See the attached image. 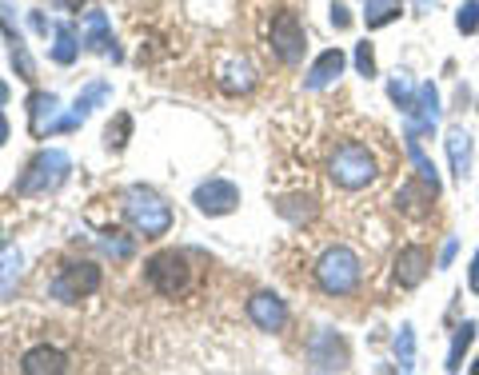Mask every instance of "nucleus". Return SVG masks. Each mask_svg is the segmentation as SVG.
<instances>
[{"label": "nucleus", "mask_w": 479, "mask_h": 375, "mask_svg": "<svg viewBox=\"0 0 479 375\" xmlns=\"http://www.w3.org/2000/svg\"><path fill=\"white\" fill-rule=\"evenodd\" d=\"M327 176H332L335 188L359 191V188H367V184L380 176V164H375L372 148L348 140V144H340V148L332 152V160H327Z\"/></svg>", "instance_id": "nucleus-2"}, {"label": "nucleus", "mask_w": 479, "mask_h": 375, "mask_svg": "<svg viewBox=\"0 0 479 375\" xmlns=\"http://www.w3.org/2000/svg\"><path fill=\"white\" fill-rule=\"evenodd\" d=\"M192 204H196L204 215H228V212H236V207H240V188L232 180L212 176V180L196 184V191H192Z\"/></svg>", "instance_id": "nucleus-9"}, {"label": "nucleus", "mask_w": 479, "mask_h": 375, "mask_svg": "<svg viewBox=\"0 0 479 375\" xmlns=\"http://www.w3.org/2000/svg\"><path fill=\"white\" fill-rule=\"evenodd\" d=\"M20 371H28V375H60V371H68V355L56 351V348H32L28 355L20 359Z\"/></svg>", "instance_id": "nucleus-17"}, {"label": "nucleus", "mask_w": 479, "mask_h": 375, "mask_svg": "<svg viewBox=\"0 0 479 375\" xmlns=\"http://www.w3.org/2000/svg\"><path fill=\"white\" fill-rule=\"evenodd\" d=\"M20 252H12V247H4V252H0V287H8L12 284L16 276H20Z\"/></svg>", "instance_id": "nucleus-28"}, {"label": "nucleus", "mask_w": 479, "mask_h": 375, "mask_svg": "<svg viewBox=\"0 0 479 375\" xmlns=\"http://www.w3.org/2000/svg\"><path fill=\"white\" fill-rule=\"evenodd\" d=\"M92 292H100V268H96L92 260L64 263L52 276V284H48V295L60 303H76L80 295H92Z\"/></svg>", "instance_id": "nucleus-5"}, {"label": "nucleus", "mask_w": 479, "mask_h": 375, "mask_svg": "<svg viewBox=\"0 0 479 375\" xmlns=\"http://www.w3.org/2000/svg\"><path fill=\"white\" fill-rule=\"evenodd\" d=\"M444 148H447V164H452V176L463 184V180H467V172H471V132H467L463 124L447 128Z\"/></svg>", "instance_id": "nucleus-13"}, {"label": "nucleus", "mask_w": 479, "mask_h": 375, "mask_svg": "<svg viewBox=\"0 0 479 375\" xmlns=\"http://www.w3.org/2000/svg\"><path fill=\"white\" fill-rule=\"evenodd\" d=\"M52 4L68 8V12H80V8H84V0H52Z\"/></svg>", "instance_id": "nucleus-36"}, {"label": "nucleus", "mask_w": 479, "mask_h": 375, "mask_svg": "<svg viewBox=\"0 0 479 375\" xmlns=\"http://www.w3.org/2000/svg\"><path fill=\"white\" fill-rule=\"evenodd\" d=\"M303 351H308V367H311V371H343V367L351 363L348 343H343V335L332 332V327H316Z\"/></svg>", "instance_id": "nucleus-7"}, {"label": "nucleus", "mask_w": 479, "mask_h": 375, "mask_svg": "<svg viewBox=\"0 0 479 375\" xmlns=\"http://www.w3.org/2000/svg\"><path fill=\"white\" fill-rule=\"evenodd\" d=\"M404 140H407V160H412V164H415V176H420V180L428 184V188H431V191H436V196H439V191H444V180H439L436 164H431V160H428V152H423L420 136H415V132H407Z\"/></svg>", "instance_id": "nucleus-18"}, {"label": "nucleus", "mask_w": 479, "mask_h": 375, "mask_svg": "<svg viewBox=\"0 0 479 375\" xmlns=\"http://www.w3.org/2000/svg\"><path fill=\"white\" fill-rule=\"evenodd\" d=\"M56 108H60V100H56L52 92H32L28 96V128L32 136H48L56 128Z\"/></svg>", "instance_id": "nucleus-16"}, {"label": "nucleus", "mask_w": 479, "mask_h": 375, "mask_svg": "<svg viewBox=\"0 0 479 375\" xmlns=\"http://www.w3.org/2000/svg\"><path fill=\"white\" fill-rule=\"evenodd\" d=\"M108 92H112V88L104 84V80H96V84H88L84 92L76 96V104H72V108L64 112L60 120H56V128H52V132H76V128L84 124L88 116H92V108H100V104L108 100Z\"/></svg>", "instance_id": "nucleus-11"}, {"label": "nucleus", "mask_w": 479, "mask_h": 375, "mask_svg": "<svg viewBox=\"0 0 479 375\" xmlns=\"http://www.w3.org/2000/svg\"><path fill=\"white\" fill-rule=\"evenodd\" d=\"M120 207H124V220L132 223L144 239H160L172 228V207H168V199L160 196V191H152L148 184L124 188V204Z\"/></svg>", "instance_id": "nucleus-1"}, {"label": "nucleus", "mask_w": 479, "mask_h": 375, "mask_svg": "<svg viewBox=\"0 0 479 375\" xmlns=\"http://www.w3.org/2000/svg\"><path fill=\"white\" fill-rule=\"evenodd\" d=\"M467 287L479 295V252L471 255V271H467Z\"/></svg>", "instance_id": "nucleus-34"}, {"label": "nucleus", "mask_w": 479, "mask_h": 375, "mask_svg": "<svg viewBox=\"0 0 479 375\" xmlns=\"http://www.w3.org/2000/svg\"><path fill=\"white\" fill-rule=\"evenodd\" d=\"M271 52L284 64H300L303 52H308V32H303L300 16L295 12H279L271 20Z\"/></svg>", "instance_id": "nucleus-8"}, {"label": "nucleus", "mask_w": 479, "mask_h": 375, "mask_svg": "<svg viewBox=\"0 0 479 375\" xmlns=\"http://www.w3.org/2000/svg\"><path fill=\"white\" fill-rule=\"evenodd\" d=\"M80 44H84L88 52H100V56L120 60V52L112 48V24L104 12H84V36H80Z\"/></svg>", "instance_id": "nucleus-14"}, {"label": "nucleus", "mask_w": 479, "mask_h": 375, "mask_svg": "<svg viewBox=\"0 0 479 375\" xmlns=\"http://www.w3.org/2000/svg\"><path fill=\"white\" fill-rule=\"evenodd\" d=\"M68 172H72L68 152H60V148L36 152V156H32V164L24 168V176L16 180V196H40V191L60 188V184L68 180Z\"/></svg>", "instance_id": "nucleus-4"}, {"label": "nucleus", "mask_w": 479, "mask_h": 375, "mask_svg": "<svg viewBox=\"0 0 479 375\" xmlns=\"http://www.w3.org/2000/svg\"><path fill=\"white\" fill-rule=\"evenodd\" d=\"M475 332H479V327H475V319H463V324L459 327H455V340H452V351H447V371H459V367H463V355H467V348H471V343H475Z\"/></svg>", "instance_id": "nucleus-21"}, {"label": "nucleus", "mask_w": 479, "mask_h": 375, "mask_svg": "<svg viewBox=\"0 0 479 375\" xmlns=\"http://www.w3.org/2000/svg\"><path fill=\"white\" fill-rule=\"evenodd\" d=\"M76 52H80L76 28H72V24H56L52 28V60L56 64H72L76 60Z\"/></svg>", "instance_id": "nucleus-22"}, {"label": "nucleus", "mask_w": 479, "mask_h": 375, "mask_svg": "<svg viewBox=\"0 0 479 375\" xmlns=\"http://www.w3.org/2000/svg\"><path fill=\"white\" fill-rule=\"evenodd\" d=\"M8 100V84H4V80H0V104H4Z\"/></svg>", "instance_id": "nucleus-38"}, {"label": "nucleus", "mask_w": 479, "mask_h": 375, "mask_svg": "<svg viewBox=\"0 0 479 375\" xmlns=\"http://www.w3.org/2000/svg\"><path fill=\"white\" fill-rule=\"evenodd\" d=\"M475 108H479V104H475Z\"/></svg>", "instance_id": "nucleus-39"}, {"label": "nucleus", "mask_w": 479, "mask_h": 375, "mask_svg": "<svg viewBox=\"0 0 479 375\" xmlns=\"http://www.w3.org/2000/svg\"><path fill=\"white\" fill-rule=\"evenodd\" d=\"M455 28H459L463 36H475L479 32V0H463L459 12H455Z\"/></svg>", "instance_id": "nucleus-27"}, {"label": "nucleus", "mask_w": 479, "mask_h": 375, "mask_svg": "<svg viewBox=\"0 0 479 375\" xmlns=\"http://www.w3.org/2000/svg\"><path fill=\"white\" fill-rule=\"evenodd\" d=\"M415 88H420V84H412V80H407V72H396V76L388 80V96H391V104H396L404 116L415 108Z\"/></svg>", "instance_id": "nucleus-24"}, {"label": "nucleus", "mask_w": 479, "mask_h": 375, "mask_svg": "<svg viewBox=\"0 0 479 375\" xmlns=\"http://www.w3.org/2000/svg\"><path fill=\"white\" fill-rule=\"evenodd\" d=\"M455 252H459V239H447L444 244V252H439V268H452V260H455Z\"/></svg>", "instance_id": "nucleus-33"}, {"label": "nucleus", "mask_w": 479, "mask_h": 375, "mask_svg": "<svg viewBox=\"0 0 479 375\" xmlns=\"http://www.w3.org/2000/svg\"><path fill=\"white\" fill-rule=\"evenodd\" d=\"M4 140H8V116L0 112V144H4Z\"/></svg>", "instance_id": "nucleus-37"}, {"label": "nucleus", "mask_w": 479, "mask_h": 375, "mask_svg": "<svg viewBox=\"0 0 479 375\" xmlns=\"http://www.w3.org/2000/svg\"><path fill=\"white\" fill-rule=\"evenodd\" d=\"M12 64L20 68V80H36V68H32V56H28V48L16 40L12 44Z\"/></svg>", "instance_id": "nucleus-30"}, {"label": "nucleus", "mask_w": 479, "mask_h": 375, "mask_svg": "<svg viewBox=\"0 0 479 375\" xmlns=\"http://www.w3.org/2000/svg\"><path fill=\"white\" fill-rule=\"evenodd\" d=\"M332 24H335V28H348V24H351V16H348V8H343L340 4V0H332Z\"/></svg>", "instance_id": "nucleus-32"}, {"label": "nucleus", "mask_w": 479, "mask_h": 375, "mask_svg": "<svg viewBox=\"0 0 479 375\" xmlns=\"http://www.w3.org/2000/svg\"><path fill=\"white\" fill-rule=\"evenodd\" d=\"M247 319H252L260 332H284V324H287V308H284V300L279 295H271V292H255L252 300H247Z\"/></svg>", "instance_id": "nucleus-12"}, {"label": "nucleus", "mask_w": 479, "mask_h": 375, "mask_svg": "<svg viewBox=\"0 0 479 375\" xmlns=\"http://www.w3.org/2000/svg\"><path fill=\"white\" fill-rule=\"evenodd\" d=\"M359 279H364V263L351 247L335 244L316 260V284L327 295H351L359 287Z\"/></svg>", "instance_id": "nucleus-3"}, {"label": "nucleus", "mask_w": 479, "mask_h": 375, "mask_svg": "<svg viewBox=\"0 0 479 375\" xmlns=\"http://www.w3.org/2000/svg\"><path fill=\"white\" fill-rule=\"evenodd\" d=\"M343 64H348V56H343L340 48H327V52L316 56V64H311L308 76H303V84H308L311 92H319V88H327L332 80L343 76Z\"/></svg>", "instance_id": "nucleus-15"}, {"label": "nucleus", "mask_w": 479, "mask_h": 375, "mask_svg": "<svg viewBox=\"0 0 479 375\" xmlns=\"http://www.w3.org/2000/svg\"><path fill=\"white\" fill-rule=\"evenodd\" d=\"M144 279L156 287L160 295H180L184 287L192 284V268L188 255L180 252H156L148 263H144Z\"/></svg>", "instance_id": "nucleus-6"}, {"label": "nucleus", "mask_w": 479, "mask_h": 375, "mask_svg": "<svg viewBox=\"0 0 479 375\" xmlns=\"http://www.w3.org/2000/svg\"><path fill=\"white\" fill-rule=\"evenodd\" d=\"M399 4L404 0H364V24L367 28H383L399 16Z\"/></svg>", "instance_id": "nucleus-23"}, {"label": "nucleus", "mask_w": 479, "mask_h": 375, "mask_svg": "<svg viewBox=\"0 0 479 375\" xmlns=\"http://www.w3.org/2000/svg\"><path fill=\"white\" fill-rule=\"evenodd\" d=\"M396 359H399L404 371H412V367H415V327L412 324H399V332H396Z\"/></svg>", "instance_id": "nucleus-26"}, {"label": "nucleus", "mask_w": 479, "mask_h": 375, "mask_svg": "<svg viewBox=\"0 0 479 375\" xmlns=\"http://www.w3.org/2000/svg\"><path fill=\"white\" fill-rule=\"evenodd\" d=\"M128 132H132V116H124V112H120L116 124H108V132H104V144H108V148H124Z\"/></svg>", "instance_id": "nucleus-29"}, {"label": "nucleus", "mask_w": 479, "mask_h": 375, "mask_svg": "<svg viewBox=\"0 0 479 375\" xmlns=\"http://www.w3.org/2000/svg\"><path fill=\"white\" fill-rule=\"evenodd\" d=\"M100 247L112 255V260H132V252H136V239L132 236H124V231H100Z\"/></svg>", "instance_id": "nucleus-25"}, {"label": "nucleus", "mask_w": 479, "mask_h": 375, "mask_svg": "<svg viewBox=\"0 0 479 375\" xmlns=\"http://www.w3.org/2000/svg\"><path fill=\"white\" fill-rule=\"evenodd\" d=\"M431 271V252L423 244H407L396 252V284L399 287H420Z\"/></svg>", "instance_id": "nucleus-10"}, {"label": "nucleus", "mask_w": 479, "mask_h": 375, "mask_svg": "<svg viewBox=\"0 0 479 375\" xmlns=\"http://www.w3.org/2000/svg\"><path fill=\"white\" fill-rule=\"evenodd\" d=\"M431 199H436V191H431L423 180H420V184H404V188L396 191V204L404 207L407 215H423V212H428Z\"/></svg>", "instance_id": "nucleus-19"}, {"label": "nucleus", "mask_w": 479, "mask_h": 375, "mask_svg": "<svg viewBox=\"0 0 479 375\" xmlns=\"http://www.w3.org/2000/svg\"><path fill=\"white\" fill-rule=\"evenodd\" d=\"M356 68H359V76H375V52H372V44H356Z\"/></svg>", "instance_id": "nucleus-31"}, {"label": "nucleus", "mask_w": 479, "mask_h": 375, "mask_svg": "<svg viewBox=\"0 0 479 375\" xmlns=\"http://www.w3.org/2000/svg\"><path fill=\"white\" fill-rule=\"evenodd\" d=\"M28 24H32V32H40V36L48 32V24H44V16H40V12H28Z\"/></svg>", "instance_id": "nucleus-35"}, {"label": "nucleus", "mask_w": 479, "mask_h": 375, "mask_svg": "<svg viewBox=\"0 0 479 375\" xmlns=\"http://www.w3.org/2000/svg\"><path fill=\"white\" fill-rule=\"evenodd\" d=\"M220 84H224V92H252L255 88V68L247 60H232L228 68L220 72Z\"/></svg>", "instance_id": "nucleus-20"}]
</instances>
